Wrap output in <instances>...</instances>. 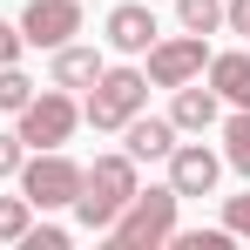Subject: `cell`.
Listing matches in <instances>:
<instances>
[{"mask_svg":"<svg viewBox=\"0 0 250 250\" xmlns=\"http://www.w3.org/2000/svg\"><path fill=\"white\" fill-rule=\"evenodd\" d=\"M135 189H142V183H135V156H128V149H122V156H95V163L82 169V196H75L68 209L82 216L88 230H108Z\"/></svg>","mask_w":250,"mask_h":250,"instance_id":"cell-1","label":"cell"},{"mask_svg":"<svg viewBox=\"0 0 250 250\" xmlns=\"http://www.w3.org/2000/svg\"><path fill=\"white\" fill-rule=\"evenodd\" d=\"M176 203H183V196H176L169 183H163V189H135V196L122 203V216L102 230L108 250H156V244H169V230H176Z\"/></svg>","mask_w":250,"mask_h":250,"instance_id":"cell-2","label":"cell"},{"mask_svg":"<svg viewBox=\"0 0 250 250\" xmlns=\"http://www.w3.org/2000/svg\"><path fill=\"white\" fill-rule=\"evenodd\" d=\"M142 102H149V75L142 68H102L95 88H88V102H82V122L122 128L128 115H142Z\"/></svg>","mask_w":250,"mask_h":250,"instance_id":"cell-3","label":"cell"},{"mask_svg":"<svg viewBox=\"0 0 250 250\" xmlns=\"http://www.w3.org/2000/svg\"><path fill=\"white\" fill-rule=\"evenodd\" d=\"M21 196L34 209H68L82 196V163H68L61 149H34V156L21 163Z\"/></svg>","mask_w":250,"mask_h":250,"instance_id":"cell-4","label":"cell"},{"mask_svg":"<svg viewBox=\"0 0 250 250\" xmlns=\"http://www.w3.org/2000/svg\"><path fill=\"white\" fill-rule=\"evenodd\" d=\"M75 122H82L75 95H68V88H41V95L21 108V128H14V135H21L27 149H61V142L75 135Z\"/></svg>","mask_w":250,"mask_h":250,"instance_id":"cell-5","label":"cell"},{"mask_svg":"<svg viewBox=\"0 0 250 250\" xmlns=\"http://www.w3.org/2000/svg\"><path fill=\"white\" fill-rule=\"evenodd\" d=\"M203 68H209V34H189L183 27L176 41H149V68L142 75L156 88H183V82H196Z\"/></svg>","mask_w":250,"mask_h":250,"instance_id":"cell-6","label":"cell"},{"mask_svg":"<svg viewBox=\"0 0 250 250\" xmlns=\"http://www.w3.org/2000/svg\"><path fill=\"white\" fill-rule=\"evenodd\" d=\"M82 34V0H27L21 7V41L27 47H61Z\"/></svg>","mask_w":250,"mask_h":250,"instance_id":"cell-7","label":"cell"},{"mask_svg":"<svg viewBox=\"0 0 250 250\" xmlns=\"http://www.w3.org/2000/svg\"><path fill=\"white\" fill-rule=\"evenodd\" d=\"M216 176H223V156L216 149H203V142H176L169 149V189L176 196H209Z\"/></svg>","mask_w":250,"mask_h":250,"instance_id":"cell-8","label":"cell"},{"mask_svg":"<svg viewBox=\"0 0 250 250\" xmlns=\"http://www.w3.org/2000/svg\"><path fill=\"white\" fill-rule=\"evenodd\" d=\"M149 41H156V14L142 0H115L108 7V47L115 54H149Z\"/></svg>","mask_w":250,"mask_h":250,"instance_id":"cell-9","label":"cell"},{"mask_svg":"<svg viewBox=\"0 0 250 250\" xmlns=\"http://www.w3.org/2000/svg\"><path fill=\"white\" fill-rule=\"evenodd\" d=\"M122 135H128V156L135 163H169V149H176V122L169 115H128Z\"/></svg>","mask_w":250,"mask_h":250,"instance_id":"cell-10","label":"cell"},{"mask_svg":"<svg viewBox=\"0 0 250 250\" xmlns=\"http://www.w3.org/2000/svg\"><path fill=\"white\" fill-rule=\"evenodd\" d=\"M216 108H223V95H216V88L183 82V88H176V108H169V122H176V128H209V122H216Z\"/></svg>","mask_w":250,"mask_h":250,"instance_id":"cell-11","label":"cell"},{"mask_svg":"<svg viewBox=\"0 0 250 250\" xmlns=\"http://www.w3.org/2000/svg\"><path fill=\"white\" fill-rule=\"evenodd\" d=\"M209 88L223 95V102H237V108H250V54H209Z\"/></svg>","mask_w":250,"mask_h":250,"instance_id":"cell-12","label":"cell"},{"mask_svg":"<svg viewBox=\"0 0 250 250\" xmlns=\"http://www.w3.org/2000/svg\"><path fill=\"white\" fill-rule=\"evenodd\" d=\"M95 75H102V54L95 47H54V88H95Z\"/></svg>","mask_w":250,"mask_h":250,"instance_id":"cell-13","label":"cell"},{"mask_svg":"<svg viewBox=\"0 0 250 250\" xmlns=\"http://www.w3.org/2000/svg\"><path fill=\"white\" fill-rule=\"evenodd\" d=\"M223 163L237 169V176H250V108H237L223 122Z\"/></svg>","mask_w":250,"mask_h":250,"instance_id":"cell-14","label":"cell"},{"mask_svg":"<svg viewBox=\"0 0 250 250\" xmlns=\"http://www.w3.org/2000/svg\"><path fill=\"white\" fill-rule=\"evenodd\" d=\"M176 21L189 34H216L223 27V0H176Z\"/></svg>","mask_w":250,"mask_h":250,"instance_id":"cell-15","label":"cell"},{"mask_svg":"<svg viewBox=\"0 0 250 250\" xmlns=\"http://www.w3.org/2000/svg\"><path fill=\"white\" fill-rule=\"evenodd\" d=\"M27 223H34V203L27 196H0V244H21Z\"/></svg>","mask_w":250,"mask_h":250,"instance_id":"cell-16","label":"cell"},{"mask_svg":"<svg viewBox=\"0 0 250 250\" xmlns=\"http://www.w3.org/2000/svg\"><path fill=\"white\" fill-rule=\"evenodd\" d=\"M27 102H34V82H27V75L7 61V68H0V108H7V115H21Z\"/></svg>","mask_w":250,"mask_h":250,"instance_id":"cell-17","label":"cell"},{"mask_svg":"<svg viewBox=\"0 0 250 250\" xmlns=\"http://www.w3.org/2000/svg\"><path fill=\"white\" fill-rule=\"evenodd\" d=\"M176 250H230V230H169Z\"/></svg>","mask_w":250,"mask_h":250,"instance_id":"cell-18","label":"cell"},{"mask_svg":"<svg viewBox=\"0 0 250 250\" xmlns=\"http://www.w3.org/2000/svg\"><path fill=\"white\" fill-rule=\"evenodd\" d=\"M21 244H27V250H68V230H54V223L34 230V223H27V237H21Z\"/></svg>","mask_w":250,"mask_h":250,"instance_id":"cell-19","label":"cell"},{"mask_svg":"<svg viewBox=\"0 0 250 250\" xmlns=\"http://www.w3.org/2000/svg\"><path fill=\"white\" fill-rule=\"evenodd\" d=\"M223 230L230 237H250V196H230L223 203Z\"/></svg>","mask_w":250,"mask_h":250,"instance_id":"cell-20","label":"cell"},{"mask_svg":"<svg viewBox=\"0 0 250 250\" xmlns=\"http://www.w3.org/2000/svg\"><path fill=\"white\" fill-rule=\"evenodd\" d=\"M21 163H27V142L21 135H0V176H21Z\"/></svg>","mask_w":250,"mask_h":250,"instance_id":"cell-21","label":"cell"},{"mask_svg":"<svg viewBox=\"0 0 250 250\" xmlns=\"http://www.w3.org/2000/svg\"><path fill=\"white\" fill-rule=\"evenodd\" d=\"M21 47H27V41H21V27H7V21H0V68H7V61H21Z\"/></svg>","mask_w":250,"mask_h":250,"instance_id":"cell-22","label":"cell"},{"mask_svg":"<svg viewBox=\"0 0 250 250\" xmlns=\"http://www.w3.org/2000/svg\"><path fill=\"white\" fill-rule=\"evenodd\" d=\"M223 21H230V34H250V0H223Z\"/></svg>","mask_w":250,"mask_h":250,"instance_id":"cell-23","label":"cell"}]
</instances>
